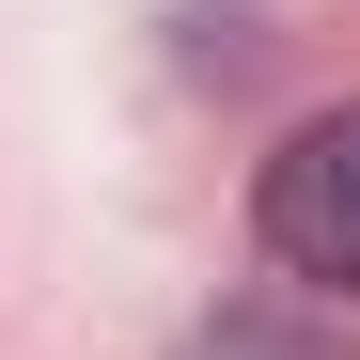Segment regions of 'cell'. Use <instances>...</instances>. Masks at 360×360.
Wrapping results in <instances>:
<instances>
[{"instance_id":"6da1fadb","label":"cell","mask_w":360,"mask_h":360,"mask_svg":"<svg viewBox=\"0 0 360 360\" xmlns=\"http://www.w3.org/2000/svg\"><path fill=\"white\" fill-rule=\"evenodd\" d=\"M251 235H266V266L360 297V110H314V126L251 172Z\"/></svg>"},{"instance_id":"7a4b0ae2","label":"cell","mask_w":360,"mask_h":360,"mask_svg":"<svg viewBox=\"0 0 360 360\" xmlns=\"http://www.w3.org/2000/svg\"><path fill=\"white\" fill-rule=\"evenodd\" d=\"M188 360H345V345L297 314H219V329H188Z\"/></svg>"}]
</instances>
